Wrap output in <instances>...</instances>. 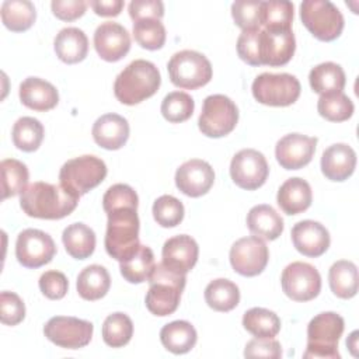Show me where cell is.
Segmentation results:
<instances>
[{
    "label": "cell",
    "mask_w": 359,
    "mask_h": 359,
    "mask_svg": "<svg viewBox=\"0 0 359 359\" xmlns=\"http://www.w3.org/2000/svg\"><path fill=\"white\" fill-rule=\"evenodd\" d=\"M79 198L62 185L49 182L29 184L20 196V206L25 215L36 219L57 220L69 216L77 206Z\"/></svg>",
    "instance_id": "cell-1"
},
{
    "label": "cell",
    "mask_w": 359,
    "mask_h": 359,
    "mask_svg": "<svg viewBox=\"0 0 359 359\" xmlns=\"http://www.w3.org/2000/svg\"><path fill=\"white\" fill-rule=\"evenodd\" d=\"M161 84L160 72L154 63L136 59L115 79L114 94L125 105H135L154 95Z\"/></svg>",
    "instance_id": "cell-2"
},
{
    "label": "cell",
    "mask_w": 359,
    "mask_h": 359,
    "mask_svg": "<svg viewBox=\"0 0 359 359\" xmlns=\"http://www.w3.org/2000/svg\"><path fill=\"white\" fill-rule=\"evenodd\" d=\"M135 208L115 209L108 215L105 250L107 252L122 262L130 258L137 248L139 243V217Z\"/></svg>",
    "instance_id": "cell-3"
},
{
    "label": "cell",
    "mask_w": 359,
    "mask_h": 359,
    "mask_svg": "<svg viewBox=\"0 0 359 359\" xmlns=\"http://www.w3.org/2000/svg\"><path fill=\"white\" fill-rule=\"evenodd\" d=\"M185 282V275L177 273L163 264H157L149 278L150 286L144 300L147 310L158 317L172 314L180 304Z\"/></svg>",
    "instance_id": "cell-4"
},
{
    "label": "cell",
    "mask_w": 359,
    "mask_h": 359,
    "mask_svg": "<svg viewBox=\"0 0 359 359\" xmlns=\"http://www.w3.org/2000/svg\"><path fill=\"white\" fill-rule=\"evenodd\" d=\"M344 332V318L325 311L317 314L307 325V348L303 358L339 359L338 341Z\"/></svg>",
    "instance_id": "cell-5"
},
{
    "label": "cell",
    "mask_w": 359,
    "mask_h": 359,
    "mask_svg": "<svg viewBox=\"0 0 359 359\" xmlns=\"http://www.w3.org/2000/svg\"><path fill=\"white\" fill-rule=\"evenodd\" d=\"M105 177V163L101 158L88 154L66 161L59 172L60 185L77 198L100 185Z\"/></svg>",
    "instance_id": "cell-6"
},
{
    "label": "cell",
    "mask_w": 359,
    "mask_h": 359,
    "mask_svg": "<svg viewBox=\"0 0 359 359\" xmlns=\"http://www.w3.org/2000/svg\"><path fill=\"white\" fill-rule=\"evenodd\" d=\"M168 76L175 87L195 90L212 79V65L208 57L196 50H181L171 56L167 65Z\"/></svg>",
    "instance_id": "cell-7"
},
{
    "label": "cell",
    "mask_w": 359,
    "mask_h": 359,
    "mask_svg": "<svg viewBox=\"0 0 359 359\" xmlns=\"http://www.w3.org/2000/svg\"><path fill=\"white\" fill-rule=\"evenodd\" d=\"M303 25L320 41L337 39L344 29V17L338 7L328 0H304L300 4Z\"/></svg>",
    "instance_id": "cell-8"
},
{
    "label": "cell",
    "mask_w": 359,
    "mask_h": 359,
    "mask_svg": "<svg viewBox=\"0 0 359 359\" xmlns=\"http://www.w3.org/2000/svg\"><path fill=\"white\" fill-rule=\"evenodd\" d=\"M254 98L271 107H287L297 101L300 95L299 80L289 73H262L252 81Z\"/></svg>",
    "instance_id": "cell-9"
},
{
    "label": "cell",
    "mask_w": 359,
    "mask_h": 359,
    "mask_svg": "<svg viewBox=\"0 0 359 359\" xmlns=\"http://www.w3.org/2000/svg\"><path fill=\"white\" fill-rule=\"evenodd\" d=\"M237 121L238 109L236 104L223 94H213L203 101L198 126L208 137H223L236 128Z\"/></svg>",
    "instance_id": "cell-10"
},
{
    "label": "cell",
    "mask_w": 359,
    "mask_h": 359,
    "mask_svg": "<svg viewBox=\"0 0 359 359\" xmlns=\"http://www.w3.org/2000/svg\"><path fill=\"white\" fill-rule=\"evenodd\" d=\"M94 325L76 317L56 316L43 327L45 337L55 345L66 349H80L90 344Z\"/></svg>",
    "instance_id": "cell-11"
},
{
    "label": "cell",
    "mask_w": 359,
    "mask_h": 359,
    "mask_svg": "<svg viewBox=\"0 0 359 359\" xmlns=\"http://www.w3.org/2000/svg\"><path fill=\"white\" fill-rule=\"evenodd\" d=\"M285 294L294 302H309L318 296L321 290V276L318 271L307 262L289 264L280 278Z\"/></svg>",
    "instance_id": "cell-12"
},
{
    "label": "cell",
    "mask_w": 359,
    "mask_h": 359,
    "mask_svg": "<svg viewBox=\"0 0 359 359\" xmlns=\"http://www.w3.org/2000/svg\"><path fill=\"white\" fill-rule=\"evenodd\" d=\"M269 167L265 156L254 149H243L234 154L230 163L233 182L247 191L262 187L268 178Z\"/></svg>",
    "instance_id": "cell-13"
},
{
    "label": "cell",
    "mask_w": 359,
    "mask_h": 359,
    "mask_svg": "<svg viewBox=\"0 0 359 359\" xmlns=\"http://www.w3.org/2000/svg\"><path fill=\"white\" fill-rule=\"evenodd\" d=\"M56 254L52 237L38 229L22 230L15 243V257L25 268H39L49 264Z\"/></svg>",
    "instance_id": "cell-14"
},
{
    "label": "cell",
    "mask_w": 359,
    "mask_h": 359,
    "mask_svg": "<svg viewBox=\"0 0 359 359\" xmlns=\"http://www.w3.org/2000/svg\"><path fill=\"white\" fill-rule=\"evenodd\" d=\"M230 264L233 269L243 276L259 275L269 259V251L265 241L257 236L243 237L230 248Z\"/></svg>",
    "instance_id": "cell-15"
},
{
    "label": "cell",
    "mask_w": 359,
    "mask_h": 359,
    "mask_svg": "<svg viewBox=\"0 0 359 359\" xmlns=\"http://www.w3.org/2000/svg\"><path fill=\"white\" fill-rule=\"evenodd\" d=\"M296 49V39L289 29H261L259 32V62L261 66L278 67L286 65Z\"/></svg>",
    "instance_id": "cell-16"
},
{
    "label": "cell",
    "mask_w": 359,
    "mask_h": 359,
    "mask_svg": "<svg viewBox=\"0 0 359 359\" xmlns=\"http://www.w3.org/2000/svg\"><path fill=\"white\" fill-rule=\"evenodd\" d=\"M316 144L317 137H310L302 133H289L278 140L275 157L282 168L299 170L311 161Z\"/></svg>",
    "instance_id": "cell-17"
},
{
    "label": "cell",
    "mask_w": 359,
    "mask_h": 359,
    "mask_svg": "<svg viewBox=\"0 0 359 359\" xmlns=\"http://www.w3.org/2000/svg\"><path fill=\"white\" fill-rule=\"evenodd\" d=\"M94 48L101 59L118 62L125 57L130 49V35L128 29L118 22H102L94 32Z\"/></svg>",
    "instance_id": "cell-18"
},
{
    "label": "cell",
    "mask_w": 359,
    "mask_h": 359,
    "mask_svg": "<svg viewBox=\"0 0 359 359\" xmlns=\"http://www.w3.org/2000/svg\"><path fill=\"white\" fill-rule=\"evenodd\" d=\"M215 182L212 165L203 160L192 158L180 165L175 172V185L187 196L198 198L205 195Z\"/></svg>",
    "instance_id": "cell-19"
},
{
    "label": "cell",
    "mask_w": 359,
    "mask_h": 359,
    "mask_svg": "<svg viewBox=\"0 0 359 359\" xmlns=\"http://www.w3.org/2000/svg\"><path fill=\"white\" fill-rule=\"evenodd\" d=\"M199 247L196 241L187 234L168 238L163 245L161 264L168 269L187 275L196 264Z\"/></svg>",
    "instance_id": "cell-20"
},
{
    "label": "cell",
    "mask_w": 359,
    "mask_h": 359,
    "mask_svg": "<svg viewBox=\"0 0 359 359\" xmlns=\"http://www.w3.org/2000/svg\"><path fill=\"white\" fill-rule=\"evenodd\" d=\"M292 241L294 248L306 257H320L330 247V233L318 222L303 220L293 226Z\"/></svg>",
    "instance_id": "cell-21"
},
{
    "label": "cell",
    "mask_w": 359,
    "mask_h": 359,
    "mask_svg": "<svg viewBox=\"0 0 359 359\" xmlns=\"http://www.w3.org/2000/svg\"><path fill=\"white\" fill-rule=\"evenodd\" d=\"M355 167L356 153L345 143L330 146L321 156V171L331 181L341 182L348 180L353 174Z\"/></svg>",
    "instance_id": "cell-22"
},
{
    "label": "cell",
    "mask_w": 359,
    "mask_h": 359,
    "mask_svg": "<svg viewBox=\"0 0 359 359\" xmlns=\"http://www.w3.org/2000/svg\"><path fill=\"white\" fill-rule=\"evenodd\" d=\"M94 142L107 150L121 149L129 137V123L118 114H105L93 125Z\"/></svg>",
    "instance_id": "cell-23"
},
{
    "label": "cell",
    "mask_w": 359,
    "mask_h": 359,
    "mask_svg": "<svg viewBox=\"0 0 359 359\" xmlns=\"http://www.w3.org/2000/svg\"><path fill=\"white\" fill-rule=\"evenodd\" d=\"M20 100L27 108L45 112L57 105L59 94L49 81L39 77H28L20 84Z\"/></svg>",
    "instance_id": "cell-24"
},
{
    "label": "cell",
    "mask_w": 359,
    "mask_h": 359,
    "mask_svg": "<svg viewBox=\"0 0 359 359\" xmlns=\"http://www.w3.org/2000/svg\"><path fill=\"white\" fill-rule=\"evenodd\" d=\"M279 208L286 215H299L307 210L313 201L311 188L303 178L294 177L286 180L276 195Z\"/></svg>",
    "instance_id": "cell-25"
},
{
    "label": "cell",
    "mask_w": 359,
    "mask_h": 359,
    "mask_svg": "<svg viewBox=\"0 0 359 359\" xmlns=\"http://www.w3.org/2000/svg\"><path fill=\"white\" fill-rule=\"evenodd\" d=\"M53 48L56 56L67 63L74 65L86 59L88 52V39L83 29L76 27H67L59 31L55 38Z\"/></svg>",
    "instance_id": "cell-26"
},
{
    "label": "cell",
    "mask_w": 359,
    "mask_h": 359,
    "mask_svg": "<svg viewBox=\"0 0 359 359\" xmlns=\"http://www.w3.org/2000/svg\"><path fill=\"white\" fill-rule=\"evenodd\" d=\"M250 231L264 240H276L283 231V219L269 205H257L247 215Z\"/></svg>",
    "instance_id": "cell-27"
},
{
    "label": "cell",
    "mask_w": 359,
    "mask_h": 359,
    "mask_svg": "<svg viewBox=\"0 0 359 359\" xmlns=\"http://www.w3.org/2000/svg\"><path fill=\"white\" fill-rule=\"evenodd\" d=\"M196 339V330L191 323L184 320L165 324L160 331V341L163 346L175 355L189 352L195 346Z\"/></svg>",
    "instance_id": "cell-28"
},
{
    "label": "cell",
    "mask_w": 359,
    "mask_h": 359,
    "mask_svg": "<svg viewBox=\"0 0 359 359\" xmlns=\"http://www.w3.org/2000/svg\"><path fill=\"white\" fill-rule=\"evenodd\" d=\"M310 87L320 95L342 93L346 79L342 67L334 62L320 63L310 70Z\"/></svg>",
    "instance_id": "cell-29"
},
{
    "label": "cell",
    "mask_w": 359,
    "mask_h": 359,
    "mask_svg": "<svg viewBox=\"0 0 359 359\" xmlns=\"http://www.w3.org/2000/svg\"><path fill=\"white\" fill-rule=\"evenodd\" d=\"M111 286V276L101 265H88L77 276V292L84 300H98L107 294Z\"/></svg>",
    "instance_id": "cell-30"
},
{
    "label": "cell",
    "mask_w": 359,
    "mask_h": 359,
    "mask_svg": "<svg viewBox=\"0 0 359 359\" xmlns=\"http://www.w3.org/2000/svg\"><path fill=\"white\" fill-rule=\"evenodd\" d=\"M62 241L70 257L86 259L94 252L95 233L84 223H73L63 230Z\"/></svg>",
    "instance_id": "cell-31"
},
{
    "label": "cell",
    "mask_w": 359,
    "mask_h": 359,
    "mask_svg": "<svg viewBox=\"0 0 359 359\" xmlns=\"http://www.w3.org/2000/svg\"><path fill=\"white\" fill-rule=\"evenodd\" d=\"M328 282L332 293L339 299H351L358 293V268L352 261L341 259L331 265Z\"/></svg>",
    "instance_id": "cell-32"
},
{
    "label": "cell",
    "mask_w": 359,
    "mask_h": 359,
    "mask_svg": "<svg viewBox=\"0 0 359 359\" xmlns=\"http://www.w3.org/2000/svg\"><path fill=\"white\" fill-rule=\"evenodd\" d=\"M1 21L13 32L29 29L36 18L35 7L28 0H6L1 4Z\"/></svg>",
    "instance_id": "cell-33"
},
{
    "label": "cell",
    "mask_w": 359,
    "mask_h": 359,
    "mask_svg": "<svg viewBox=\"0 0 359 359\" xmlns=\"http://www.w3.org/2000/svg\"><path fill=\"white\" fill-rule=\"evenodd\" d=\"M205 300L216 311H230L240 302L238 286L229 279H215L205 289Z\"/></svg>",
    "instance_id": "cell-34"
},
{
    "label": "cell",
    "mask_w": 359,
    "mask_h": 359,
    "mask_svg": "<svg viewBox=\"0 0 359 359\" xmlns=\"http://www.w3.org/2000/svg\"><path fill=\"white\" fill-rule=\"evenodd\" d=\"M243 327L255 338H273L280 331V320L268 309L252 307L244 313Z\"/></svg>",
    "instance_id": "cell-35"
},
{
    "label": "cell",
    "mask_w": 359,
    "mask_h": 359,
    "mask_svg": "<svg viewBox=\"0 0 359 359\" xmlns=\"http://www.w3.org/2000/svg\"><path fill=\"white\" fill-rule=\"evenodd\" d=\"M154 266H156L154 254L151 248L146 245H140L130 258L121 262L119 269H121V275L128 282L143 283L149 280Z\"/></svg>",
    "instance_id": "cell-36"
},
{
    "label": "cell",
    "mask_w": 359,
    "mask_h": 359,
    "mask_svg": "<svg viewBox=\"0 0 359 359\" xmlns=\"http://www.w3.org/2000/svg\"><path fill=\"white\" fill-rule=\"evenodd\" d=\"M1 171V199L22 194L28 187V168L15 158H6L0 163Z\"/></svg>",
    "instance_id": "cell-37"
},
{
    "label": "cell",
    "mask_w": 359,
    "mask_h": 359,
    "mask_svg": "<svg viewBox=\"0 0 359 359\" xmlns=\"http://www.w3.org/2000/svg\"><path fill=\"white\" fill-rule=\"evenodd\" d=\"M43 126L32 116H22L17 119L13 126V143L22 151H35L43 140Z\"/></svg>",
    "instance_id": "cell-38"
},
{
    "label": "cell",
    "mask_w": 359,
    "mask_h": 359,
    "mask_svg": "<svg viewBox=\"0 0 359 359\" xmlns=\"http://www.w3.org/2000/svg\"><path fill=\"white\" fill-rule=\"evenodd\" d=\"M133 335V323L123 313L109 314L102 324V339L111 348L125 346Z\"/></svg>",
    "instance_id": "cell-39"
},
{
    "label": "cell",
    "mask_w": 359,
    "mask_h": 359,
    "mask_svg": "<svg viewBox=\"0 0 359 359\" xmlns=\"http://www.w3.org/2000/svg\"><path fill=\"white\" fill-rule=\"evenodd\" d=\"M318 114L331 122H344L353 114V102L344 93L320 95L317 102Z\"/></svg>",
    "instance_id": "cell-40"
},
{
    "label": "cell",
    "mask_w": 359,
    "mask_h": 359,
    "mask_svg": "<svg viewBox=\"0 0 359 359\" xmlns=\"http://www.w3.org/2000/svg\"><path fill=\"white\" fill-rule=\"evenodd\" d=\"M293 21V4L290 1H262L261 27L266 29H289Z\"/></svg>",
    "instance_id": "cell-41"
},
{
    "label": "cell",
    "mask_w": 359,
    "mask_h": 359,
    "mask_svg": "<svg viewBox=\"0 0 359 359\" xmlns=\"http://www.w3.org/2000/svg\"><path fill=\"white\" fill-rule=\"evenodd\" d=\"M133 36L142 48L157 50L165 42V28L157 18H143L133 22Z\"/></svg>",
    "instance_id": "cell-42"
},
{
    "label": "cell",
    "mask_w": 359,
    "mask_h": 359,
    "mask_svg": "<svg viewBox=\"0 0 359 359\" xmlns=\"http://www.w3.org/2000/svg\"><path fill=\"white\" fill-rule=\"evenodd\" d=\"M195 102L192 97L184 91H172L167 94L161 102V114L171 123H180L189 119L194 114Z\"/></svg>",
    "instance_id": "cell-43"
},
{
    "label": "cell",
    "mask_w": 359,
    "mask_h": 359,
    "mask_svg": "<svg viewBox=\"0 0 359 359\" xmlns=\"http://www.w3.org/2000/svg\"><path fill=\"white\" fill-rule=\"evenodd\" d=\"M153 217L161 227H175L184 219V205L172 195H161L153 203Z\"/></svg>",
    "instance_id": "cell-44"
},
{
    "label": "cell",
    "mask_w": 359,
    "mask_h": 359,
    "mask_svg": "<svg viewBox=\"0 0 359 359\" xmlns=\"http://www.w3.org/2000/svg\"><path fill=\"white\" fill-rule=\"evenodd\" d=\"M139 198L135 189L126 184H115L107 189L102 198V208L105 213H109L121 208L137 209Z\"/></svg>",
    "instance_id": "cell-45"
},
{
    "label": "cell",
    "mask_w": 359,
    "mask_h": 359,
    "mask_svg": "<svg viewBox=\"0 0 359 359\" xmlns=\"http://www.w3.org/2000/svg\"><path fill=\"white\" fill-rule=\"evenodd\" d=\"M261 4L262 1H234L231 4V15L236 25L243 31L261 28Z\"/></svg>",
    "instance_id": "cell-46"
},
{
    "label": "cell",
    "mask_w": 359,
    "mask_h": 359,
    "mask_svg": "<svg viewBox=\"0 0 359 359\" xmlns=\"http://www.w3.org/2000/svg\"><path fill=\"white\" fill-rule=\"evenodd\" d=\"M25 317V306L21 297L13 292L0 293V320L6 325H17Z\"/></svg>",
    "instance_id": "cell-47"
},
{
    "label": "cell",
    "mask_w": 359,
    "mask_h": 359,
    "mask_svg": "<svg viewBox=\"0 0 359 359\" xmlns=\"http://www.w3.org/2000/svg\"><path fill=\"white\" fill-rule=\"evenodd\" d=\"M259 32H261V28L247 29V31H243L237 39V53L240 59L251 66H261Z\"/></svg>",
    "instance_id": "cell-48"
},
{
    "label": "cell",
    "mask_w": 359,
    "mask_h": 359,
    "mask_svg": "<svg viewBox=\"0 0 359 359\" xmlns=\"http://www.w3.org/2000/svg\"><path fill=\"white\" fill-rule=\"evenodd\" d=\"M39 289L50 300L63 299L69 289V280L59 271H46L39 278Z\"/></svg>",
    "instance_id": "cell-49"
},
{
    "label": "cell",
    "mask_w": 359,
    "mask_h": 359,
    "mask_svg": "<svg viewBox=\"0 0 359 359\" xmlns=\"http://www.w3.org/2000/svg\"><path fill=\"white\" fill-rule=\"evenodd\" d=\"M245 358H272L282 356L280 344L272 338H254L247 342L244 349Z\"/></svg>",
    "instance_id": "cell-50"
},
{
    "label": "cell",
    "mask_w": 359,
    "mask_h": 359,
    "mask_svg": "<svg viewBox=\"0 0 359 359\" xmlns=\"http://www.w3.org/2000/svg\"><path fill=\"white\" fill-rule=\"evenodd\" d=\"M128 10L133 22L143 18L161 20L164 15V4L160 0H133Z\"/></svg>",
    "instance_id": "cell-51"
},
{
    "label": "cell",
    "mask_w": 359,
    "mask_h": 359,
    "mask_svg": "<svg viewBox=\"0 0 359 359\" xmlns=\"http://www.w3.org/2000/svg\"><path fill=\"white\" fill-rule=\"evenodd\" d=\"M87 6L88 3L84 0H53L50 3L53 15L62 21H74L80 18L86 13Z\"/></svg>",
    "instance_id": "cell-52"
},
{
    "label": "cell",
    "mask_w": 359,
    "mask_h": 359,
    "mask_svg": "<svg viewBox=\"0 0 359 359\" xmlns=\"http://www.w3.org/2000/svg\"><path fill=\"white\" fill-rule=\"evenodd\" d=\"M94 13L101 17H116L123 8L122 0H93L90 1Z\"/></svg>",
    "instance_id": "cell-53"
}]
</instances>
